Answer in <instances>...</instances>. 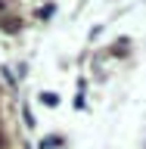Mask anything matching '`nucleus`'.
<instances>
[{"mask_svg": "<svg viewBox=\"0 0 146 149\" xmlns=\"http://www.w3.org/2000/svg\"><path fill=\"white\" fill-rule=\"evenodd\" d=\"M0 149H6V143H3V134H0Z\"/></svg>", "mask_w": 146, "mask_h": 149, "instance_id": "f03ea898", "label": "nucleus"}, {"mask_svg": "<svg viewBox=\"0 0 146 149\" xmlns=\"http://www.w3.org/2000/svg\"><path fill=\"white\" fill-rule=\"evenodd\" d=\"M41 102H44V106H56L59 96H53V93H41Z\"/></svg>", "mask_w": 146, "mask_h": 149, "instance_id": "f257e3e1", "label": "nucleus"}]
</instances>
